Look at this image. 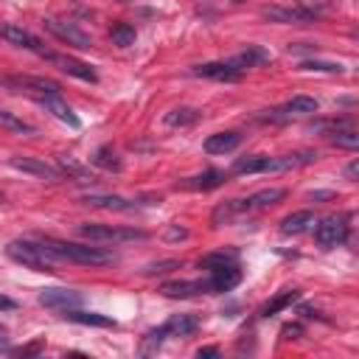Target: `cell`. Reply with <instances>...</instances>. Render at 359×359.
<instances>
[{"instance_id": "21", "label": "cell", "mask_w": 359, "mask_h": 359, "mask_svg": "<svg viewBox=\"0 0 359 359\" xmlns=\"http://www.w3.org/2000/svg\"><path fill=\"white\" fill-rule=\"evenodd\" d=\"M199 325V320L194 314H174L165 325H160L163 337H185V334H194Z\"/></svg>"}, {"instance_id": "19", "label": "cell", "mask_w": 359, "mask_h": 359, "mask_svg": "<svg viewBox=\"0 0 359 359\" xmlns=\"http://www.w3.org/2000/svg\"><path fill=\"white\" fill-rule=\"evenodd\" d=\"M238 143H241V135H238V132H216V135H208L205 151H208V154H227V151H233Z\"/></svg>"}, {"instance_id": "33", "label": "cell", "mask_w": 359, "mask_h": 359, "mask_svg": "<svg viewBox=\"0 0 359 359\" xmlns=\"http://www.w3.org/2000/svg\"><path fill=\"white\" fill-rule=\"evenodd\" d=\"M331 140H334L337 146H342V149H351V151H353V149H359V135H356L351 126H345V129H337Z\"/></svg>"}, {"instance_id": "25", "label": "cell", "mask_w": 359, "mask_h": 359, "mask_svg": "<svg viewBox=\"0 0 359 359\" xmlns=\"http://www.w3.org/2000/svg\"><path fill=\"white\" fill-rule=\"evenodd\" d=\"M0 129L3 132H14V135H34V126L25 123L22 118H17L8 109H0Z\"/></svg>"}, {"instance_id": "28", "label": "cell", "mask_w": 359, "mask_h": 359, "mask_svg": "<svg viewBox=\"0 0 359 359\" xmlns=\"http://www.w3.org/2000/svg\"><path fill=\"white\" fill-rule=\"evenodd\" d=\"M109 39L118 48H129V45H135V28L129 22H118L109 28Z\"/></svg>"}, {"instance_id": "35", "label": "cell", "mask_w": 359, "mask_h": 359, "mask_svg": "<svg viewBox=\"0 0 359 359\" xmlns=\"http://www.w3.org/2000/svg\"><path fill=\"white\" fill-rule=\"evenodd\" d=\"M180 261H157V264H149L143 269V275H157V272H168V269H177Z\"/></svg>"}, {"instance_id": "12", "label": "cell", "mask_w": 359, "mask_h": 359, "mask_svg": "<svg viewBox=\"0 0 359 359\" xmlns=\"http://www.w3.org/2000/svg\"><path fill=\"white\" fill-rule=\"evenodd\" d=\"M283 196H286L283 188H264V191H258V194H252V196H247V199H236V208H238V213H247V210L269 208V205L280 202Z\"/></svg>"}, {"instance_id": "32", "label": "cell", "mask_w": 359, "mask_h": 359, "mask_svg": "<svg viewBox=\"0 0 359 359\" xmlns=\"http://www.w3.org/2000/svg\"><path fill=\"white\" fill-rule=\"evenodd\" d=\"M59 165H62V171H67V174L76 177L79 182H93V174H90L84 165H79L73 157H65V154H62V157H59Z\"/></svg>"}, {"instance_id": "24", "label": "cell", "mask_w": 359, "mask_h": 359, "mask_svg": "<svg viewBox=\"0 0 359 359\" xmlns=\"http://www.w3.org/2000/svg\"><path fill=\"white\" fill-rule=\"evenodd\" d=\"M258 62H269V53L266 50H261V48H247L244 53H238V56H233L230 59V65L236 67V70H247V67H252V65H258Z\"/></svg>"}, {"instance_id": "20", "label": "cell", "mask_w": 359, "mask_h": 359, "mask_svg": "<svg viewBox=\"0 0 359 359\" xmlns=\"http://www.w3.org/2000/svg\"><path fill=\"white\" fill-rule=\"evenodd\" d=\"M84 205H93V208H104V210H135V202L123 199V196H115V194H90L81 199Z\"/></svg>"}, {"instance_id": "17", "label": "cell", "mask_w": 359, "mask_h": 359, "mask_svg": "<svg viewBox=\"0 0 359 359\" xmlns=\"http://www.w3.org/2000/svg\"><path fill=\"white\" fill-rule=\"evenodd\" d=\"M160 292L165 297H191V294H199V292L210 294V286H208V280H168V283L160 286Z\"/></svg>"}, {"instance_id": "43", "label": "cell", "mask_w": 359, "mask_h": 359, "mask_svg": "<svg viewBox=\"0 0 359 359\" xmlns=\"http://www.w3.org/2000/svg\"><path fill=\"white\" fill-rule=\"evenodd\" d=\"M6 345H8V331L0 325V348H6Z\"/></svg>"}, {"instance_id": "3", "label": "cell", "mask_w": 359, "mask_h": 359, "mask_svg": "<svg viewBox=\"0 0 359 359\" xmlns=\"http://www.w3.org/2000/svg\"><path fill=\"white\" fill-rule=\"evenodd\" d=\"M79 233L90 241H115V244H123V241H146L149 233L143 230H135V227H109V224H79Z\"/></svg>"}, {"instance_id": "27", "label": "cell", "mask_w": 359, "mask_h": 359, "mask_svg": "<svg viewBox=\"0 0 359 359\" xmlns=\"http://www.w3.org/2000/svg\"><path fill=\"white\" fill-rule=\"evenodd\" d=\"M233 264H236V252H224V250L208 252V255L199 258V266L202 269H222V266H233Z\"/></svg>"}, {"instance_id": "26", "label": "cell", "mask_w": 359, "mask_h": 359, "mask_svg": "<svg viewBox=\"0 0 359 359\" xmlns=\"http://www.w3.org/2000/svg\"><path fill=\"white\" fill-rule=\"evenodd\" d=\"M199 121V112L196 109H191V107H177V109H171L168 115H165V126H191V123H196Z\"/></svg>"}, {"instance_id": "5", "label": "cell", "mask_w": 359, "mask_h": 359, "mask_svg": "<svg viewBox=\"0 0 359 359\" xmlns=\"http://www.w3.org/2000/svg\"><path fill=\"white\" fill-rule=\"evenodd\" d=\"M345 236H348L345 216H328L314 227V238H317L320 247H337V244L345 241Z\"/></svg>"}, {"instance_id": "40", "label": "cell", "mask_w": 359, "mask_h": 359, "mask_svg": "<svg viewBox=\"0 0 359 359\" xmlns=\"http://www.w3.org/2000/svg\"><path fill=\"white\" fill-rule=\"evenodd\" d=\"M11 309H17V303H14L11 297H6V294H0V311H11Z\"/></svg>"}, {"instance_id": "10", "label": "cell", "mask_w": 359, "mask_h": 359, "mask_svg": "<svg viewBox=\"0 0 359 359\" xmlns=\"http://www.w3.org/2000/svg\"><path fill=\"white\" fill-rule=\"evenodd\" d=\"M236 174H264V171H280V157H266V154H250L236 160L233 165Z\"/></svg>"}, {"instance_id": "9", "label": "cell", "mask_w": 359, "mask_h": 359, "mask_svg": "<svg viewBox=\"0 0 359 359\" xmlns=\"http://www.w3.org/2000/svg\"><path fill=\"white\" fill-rule=\"evenodd\" d=\"M8 165L11 168H17V171H22V174H31V177H36V180H48V182H56L62 174L53 168V165H48V163H42V160H36V157H11L8 160Z\"/></svg>"}, {"instance_id": "4", "label": "cell", "mask_w": 359, "mask_h": 359, "mask_svg": "<svg viewBox=\"0 0 359 359\" xmlns=\"http://www.w3.org/2000/svg\"><path fill=\"white\" fill-rule=\"evenodd\" d=\"M3 84L11 87L14 93H25V95H34V98L59 93V84L50 81V79H45V76H6Z\"/></svg>"}, {"instance_id": "42", "label": "cell", "mask_w": 359, "mask_h": 359, "mask_svg": "<svg viewBox=\"0 0 359 359\" xmlns=\"http://www.w3.org/2000/svg\"><path fill=\"white\" fill-rule=\"evenodd\" d=\"M196 356H199V359H202V356H219V348H199Z\"/></svg>"}, {"instance_id": "7", "label": "cell", "mask_w": 359, "mask_h": 359, "mask_svg": "<svg viewBox=\"0 0 359 359\" xmlns=\"http://www.w3.org/2000/svg\"><path fill=\"white\" fill-rule=\"evenodd\" d=\"M39 303L45 309L53 311H67V309H79L81 306V294L73 289H42L39 292Z\"/></svg>"}, {"instance_id": "41", "label": "cell", "mask_w": 359, "mask_h": 359, "mask_svg": "<svg viewBox=\"0 0 359 359\" xmlns=\"http://www.w3.org/2000/svg\"><path fill=\"white\" fill-rule=\"evenodd\" d=\"M42 348V342H34V345H25V348H20L17 353H22V356H28V353H36Z\"/></svg>"}, {"instance_id": "14", "label": "cell", "mask_w": 359, "mask_h": 359, "mask_svg": "<svg viewBox=\"0 0 359 359\" xmlns=\"http://www.w3.org/2000/svg\"><path fill=\"white\" fill-rule=\"evenodd\" d=\"M194 73L202 76V79H213V81H236V79L241 76V70H236L230 62H208V65H196Z\"/></svg>"}, {"instance_id": "30", "label": "cell", "mask_w": 359, "mask_h": 359, "mask_svg": "<svg viewBox=\"0 0 359 359\" xmlns=\"http://www.w3.org/2000/svg\"><path fill=\"white\" fill-rule=\"evenodd\" d=\"M98 168H107V171H118L121 168V160H118V154L109 149V146H104V149H98L93 157H90Z\"/></svg>"}, {"instance_id": "8", "label": "cell", "mask_w": 359, "mask_h": 359, "mask_svg": "<svg viewBox=\"0 0 359 359\" xmlns=\"http://www.w3.org/2000/svg\"><path fill=\"white\" fill-rule=\"evenodd\" d=\"M42 25H45V31H48V34H53L56 39H62V42H67V45H76V48H90V45H93V39H90L84 31H79L76 25H70V22L45 20Z\"/></svg>"}, {"instance_id": "31", "label": "cell", "mask_w": 359, "mask_h": 359, "mask_svg": "<svg viewBox=\"0 0 359 359\" xmlns=\"http://www.w3.org/2000/svg\"><path fill=\"white\" fill-rule=\"evenodd\" d=\"M286 109H289V112H297V115H314V112L320 109V104H317L314 98H309V95H294V98L286 104Z\"/></svg>"}, {"instance_id": "15", "label": "cell", "mask_w": 359, "mask_h": 359, "mask_svg": "<svg viewBox=\"0 0 359 359\" xmlns=\"http://www.w3.org/2000/svg\"><path fill=\"white\" fill-rule=\"evenodd\" d=\"M53 118H59V121H65V123H70L73 129L79 126V118H76V112L67 107V101H62V95L59 93H50V95H42V98H36Z\"/></svg>"}, {"instance_id": "2", "label": "cell", "mask_w": 359, "mask_h": 359, "mask_svg": "<svg viewBox=\"0 0 359 359\" xmlns=\"http://www.w3.org/2000/svg\"><path fill=\"white\" fill-rule=\"evenodd\" d=\"M6 255L11 258V261H17V264H22V266H28V269H34V272H53V264H56V258L45 250V244H39V241H11L8 247H6Z\"/></svg>"}, {"instance_id": "6", "label": "cell", "mask_w": 359, "mask_h": 359, "mask_svg": "<svg viewBox=\"0 0 359 359\" xmlns=\"http://www.w3.org/2000/svg\"><path fill=\"white\" fill-rule=\"evenodd\" d=\"M42 56H45L50 65H56L59 70H65L67 76H76V79L90 81V84H95V81H98L95 70H93L87 62H79V59H73V56H62V53H50V50H45Z\"/></svg>"}, {"instance_id": "13", "label": "cell", "mask_w": 359, "mask_h": 359, "mask_svg": "<svg viewBox=\"0 0 359 359\" xmlns=\"http://www.w3.org/2000/svg\"><path fill=\"white\" fill-rule=\"evenodd\" d=\"M261 14L269 22H311L317 17L306 8H289V6H266V8H261Z\"/></svg>"}, {"instance_id": "16", "label": "cell", "mask_w": 359, "mask_h": 359, "mask_svg": "<svg viewBox=\"0 0 359 359\" xmlns=\"http://www.w3.org/2000/svg\"><path fill=\"white\" fill-rule=\"evenodd\" d=\"M238 280H241V272H238V266L233 264V266L213 269V275L208 278V286H210V294H216V292H230V289H236Z\"/></svg>"}, {"instance_id": "1", "label": "cell", "mask_w": 359, "mask_h": 359, "mask_svg": "<svg viewBox=\"0 0 359 359\" xmlns=\"http://www.w3.org/2000/svg\"><path fill=\"white\" fill-rule=\"evenodd\" d=\"M39 244H45V250L56 261H73V264H84V266L115 264V255L104 247H87V244H73V241H59V238H39Z\"/></svg>"}, {"instance_id": "37", "label": "cell", "mask_w": 359, "mask_h": 359, "mask_svg": "<svg viewBox=\"0 0 359 359\" xmlns=\"http://www.w3.org/2000/svg\"><path fill=\"white\" fill-rule=\"evenodd\" d=\"M180 238H188V230L180 227V224H171V227L165 230V241H180Z\"/></svg>"}, {"instance_id": "22", "label": "cell", "mask_w": 359, "mask_h": 359, "mask_svg": "<svg viewBox=\"0 0 359 359\" xmlns=\"http://www.w3.org/2000/svg\"><path fill=\"white\" fill-rule=\"evenodd\" d=\"M67 320L73 323H81V325H98V328H115V320L112 317H104V314H95V311H79V309H67L65 311Z\"/></svg>"}, {"instance_id": "18", "label": "cell", "mask_w": 359, "mask_h": 359, "mask_svg": "<svg viewBox=\"0 0 359 359\" xmlns=\"http://www.w3.org/2000/svg\"><path fill=\"white\" fill-rule=\"evenodd\" d=\"M317 224L314 213L311 210H297V213H289L283 222H280V233L283 236H297V233H306Z\"/></svg>"}, {"instance_id": "23", "label": "cell", "mask_w": 359, "mask_h": 359, "mask_svg": "<svg viewBox=\"0 0 359 359\" xmlns=\"http://www.w3.org/2000/svg\"><path fill=\"white\" fill-rule=\"evenodd\" d=\"M222 182H224V174L210 168V171H205V174H199V177L185 180L182 188H188V191H210V188H219Z\"/></svg>"}, {"instance_id": "11", "label": "cell", "mask_w": 359, "mask_h": 359, "mask_svg": "<svg viewBox=\"0 0 359 359\" xmlns=\"http://www.w3.org/2000/svg\"><path fill=\"white\" fill-rule=\"evenodd\" d=\"M0 36L8 42V45H17V48H25V50H34V53H45V48H42V42L31 34V31H25V28H20V25H0Z\"/></svg>"}, {"instance_id": "29", "label": "cell", "mask_w": 359, "mask_h": 359, "mask_svg": "<svg viewBox=\"0 0 359 359\" xmlns=\"http://www.w3.org/2000/svg\"><path fill=\"white\" fill-rule=\"evenodd\" d=\"M294 300H297V292H294V289H289V292H280L278 297H272V300H269V303L261 309V314H264V317H272V314H278L280 309L292 306Z\"/></svg>"}, {"instance_id": "38", "label": "cell", "mask_w": 359, "mask_h": 359, "mask_svg": "<svg viewBox=\"0 0 359 359\" xmlns=\"http://www.w3.org/2000/svg\"><path fill=\"white\" fill-rule=\"evenodd\" d=\"M300 334H303V325H297V323H294V325H286V328H283V337H289V339H297Z\"/></svg>"}, {"instance_id": "39", "label": "cell", "mask_w": 359, "mask_h": 359, "mask_svg": "<svg viewBox=\"0 0 359 359\" xmlns=\"http://www.w3.org/2000/svg\"><path fill=\"white\" fill-rule=\"evenodd\" d=\"M356 174H359V163H356V160H353V163H351V165H348V168H345V177H348V180H351V182H356Z\"/></svg>"}, {"instance_id": "36", "label": "cell", "mask_w": 359, "mask_h": 359, "mask_svg": "<svg viewBox=\"0 0 359 359\" xmlns=\"http://www.w3.org/2000/svg\"><path fill=\"white\" fill-rule=\"evenodd\" d=\"M300 8H306L311 14H320L323 8H328V0H300Z\"/></svg>"}, {"instance_id": "34", "label": "cell", "mask_w": 359, "mask_h": 359, "mask_svg": "<svg viewBox=\"0 0 359 359\" xmlns=\"http://www.w3.org/2000/svg\"><path fill=\"white\" fill-rule=\"evenodd\" d=\"M300 70H317V73H342V65H339V62H314V59H306V62H300Z\"/></svg>"}, {"instance_id": "44", "label": "cell", "mask_w": 359, "mask_h": 359, "mask_svg": "<svg viewBox=\"0 0 359 359\" xmlns=\"http://www.w3.org/2000/svg\"><path fill=\"white\" fill-rule=\"evenodd\" d=\"M233 3H244V0H233Z\"/></svg>"}]
</instances>
